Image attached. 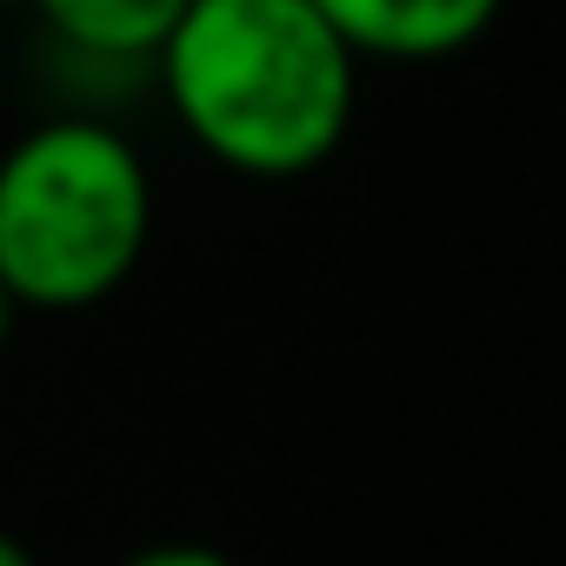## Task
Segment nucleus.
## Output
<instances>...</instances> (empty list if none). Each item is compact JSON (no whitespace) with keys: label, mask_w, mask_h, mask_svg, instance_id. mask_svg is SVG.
I'll use <instances>...</instances> for the list:
<instances>
[{"label":"nucleus","mask_w":566,"mask_h":566,"mask_svg":"<svg viewBox=\"0 0 566 566\" xmlns=\"http://www.w3.org/2000/svg\"><path fill=\"white\" fill-rule=\"evenodd\" d=\"M180 134L247 180H301L354 127L360 54L314 0H187L154 48Z\"/></svg>","instance_id":"f257e3e1"},{"label":"nucleus","mask_w":566,"mask_h":566,"mask_svg":"<svg viewBox=\"0 0 566 566\" xmlns=\"http://www.w3.org/2000/svg\"><path fill=\"white\" fill-rule=\"evenodd\" d=\"M154 233L140 147L101 114H54L0 154V287L14 307L81 314L127 287Z\"/></svg>","instance_id":"f03ea898"},{"label":"nucleus","mask_w":566,"mask_h":566,"mask_svg":"<svg viewBox=\"0 0 566 566\" xmlns=\"http://www.w3.org/2000/svg\"><path fill=\"white\" fill-rule=\"evenodd\" d=\"M327 28L360 54V61H453L467 54L506 0H314Z\"/></svg>","instance_id":"7ed1b4c3"},{"label":"nucleus","mask_w":566,"mask_h":566,"mask_svg":"<svg viewBox=\"0 0 566 566\" xmlns=\"http://www.w3.org/2000/svg\"><path fill=\"white\" fill-rule=\"evenodd\" d=\"M180 8L187 0H34L54 48L94 54V61H127V67H154V48L167 41Z\"/></svg>","instance_id":"20e7f679"},{"label":"nucleus","mask_w":566,"mask_h":566,"mask_svg":"<svg viewBox=\"0 0 566 566\" xmlns=\"http://www.w3.org/2000/svg\"><path fill=\"white\" fill-rule=\"evenodd\" d=\"M120 566H233L220 546H193V539H167V546H147V553H134V559H120Z\"/></svg>","instance_id":"39448f33"},{"label":"nucleus","mask_w":566,"mask_h":566,"mask_svg":"<svg viewBox=\"0 0 566 566\" xmlns=\"http://www.w3.org/2000/svg\"><path fill=\"white\" fill-rule=\"evenodd\" d=\"M0 566H41V559H34V553H28L8 526H0Z\"/></svg>","instance_id":"423d86ee"},{"label":"nucleus","mask_w":566,"mask_h":566,"mask_svg":"<svg viewBox=\"0 0 566 566\" xmlns=\"http://www.w3.org/2000/svg\"><path fill=\"white\" fill-rule=\"evenodd\" d=\"M14 314H21V307H14V294L0 287V347H8V334H14Z\"/></svg>","instance_id":"0eeeda50"},{"label":"nucleus","mask_w":566,"mask_h":566,"mask_svg":"<svg viewBox=\"0 0 566 566\" xmlns=\"http://www.w3.org/2000/svg\"><path fill=\"white\" fill-rule=\"evenodd\" d=\"M0 8H34V0H0Z\"/></svg>","instance_id":"6e6552de"}]
</instances>
